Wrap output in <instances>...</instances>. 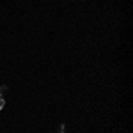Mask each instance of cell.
Masks as SVG:
<instances>
[{
  "instance_id": "6da1fadb",
  "label": "cell",
  "mask_w": 133,
  "mask_h": 133,
  "mask_svg": "<svg viewBox=\"0 0 133 133\" xmlns=\"http://www.w3.org/2000/svg\"><path fill=\"white\" fill-rule=\"evenodd\" d=\"M57 133H66V128H64V124H59V128H57Z\"/></svg>"
},
{
  "instance_id": "7a4b0ae2",
  "label": "cell",
  "mask_w": 133,
  "mask_h": 133,
  "mask_svg": "<svg viewBox=\"0 0 133 133\" xmlns=\"http://www.w3.org/2000/svg\"><path fill=\"white\" fill-rule=\"evenodd\" d=\"M4 107H5V99H4V96L0 94V110H2Z\"/></svg>"
},
{
  "instance_id": "3957f363",
  "label": "cell",
  "mask_w": 133,
  "mask_h": 133,
  "mask_svg": "<svg viewBox=\"0 0 133 133\" xmlns=\"http://www.w3.org/2000/svg\"><path fill=\"white\" fill-rule=\"evenodd\" d=\"M5 92H7V87H5V85H2V87H0V94H2V96H4V94H5Z\"/></svg>"
}]
</instances>
